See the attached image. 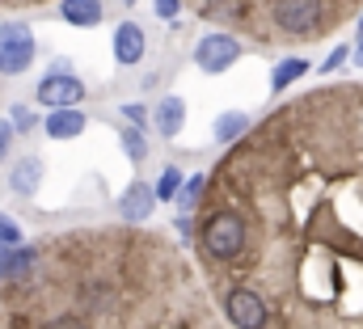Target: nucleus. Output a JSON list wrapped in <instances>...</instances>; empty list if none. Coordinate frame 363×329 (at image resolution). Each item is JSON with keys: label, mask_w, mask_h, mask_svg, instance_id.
<instances>
[{"label": "nucleus", "mask_w": 363, "mask_h": 329, "mask_svg": "<svg viewBox=\"0 0 363 329\" xmlns=\"http://www.w3.org/2000/svg\"><path fill=\"white\" fill-rule=\"evenodd\" d=\"M178 0H157V13H161V17H165V21H174V17H178Z\"/></svg>", "instance_id": "obj_26"}, {"label": "nucleus", "mask_w": 363, "mask_h": 329, "mask_svg": "<svg viewBox=\"0 0 363 329\" xmlns=\"http://www.w3.org/2000/svg\"><path fill=\"white\" fill-rule=\"evenodd\" d=\"M347 55H355V51H351V47H338V51H330V55H325V64H321V72H334V68H338Z\"/></svg>", "instance_id": "obj_22"}, {"label": "nucleus", "mask_w": 363, "mask_h": 329, "mask_svg": "<svg viewBox=\"0 0 363 329\" xmlns=\"http://www.w3.org/2000/svg\"><path fill=\"white\" fill-rule=\"evenodd\" d=\"M182 186H186V182H182V169L178 164H169V169L161 173V182H157V199H174V203H178Z\"/></svg>", "instance_id": "obj_16"}, {"label": "nucleus", "mask_w": 363, "mask_h": 329, "mask_svg": "<svg viewBox=\"0 0 363 329\" xmlns=\"http://www.w3.org/2000/svg\"><path fill=\"white\" fill-rule=\"evenodd\" d=\"M85 127H89V118L81 110H51L47 114V135L51 140H77Z\"/></svg>", "instance_id": "obj_11"}, {"label": "nucleus", "mask_w": 363, "mask_h": 329, "mask_svg": "<svg viewBox=\"0 0 363 329\" xmlns=\"http://www.w3.org/2000/svg\"><path fill=\"white\" fill-rule=\"evenodd\" d=\"M34 34L26 21H0V72L4 77H17L34 64Z\"/></svg>", "instance_id": "obj_2"}, {"label": "nucleus", "mask_w": 363, "mask_h": 329, "mask_svg": "<svg viewBox=\"0 0 363 329\" xmlns=\"http://www.w3.org/2000/svg\"><path fill=\"white\" fill-rule=\"evenodd\" d=\"M304 72H308V64H304V60H283V64H274V72H271V89H274V93H283L287 84L300 81Z\"/></svg>", "instance_id": "obj_14"}, {"label": "nucleus", "mask_w": 363, "mask_h": 329, "mask_svg": "<svg viewBox=\"0 0 363 329\" xmlns=\"http://www.w3.org/2000/svg\"><path fill=\"white\" fill-rule=\"evenodd\" d=\"M152 123H157V131H161L165 140H174L182 131V123H186V101H182V97H165V101L157 106Z\"/></svg>", "instance_id": "obj_12"}, {"label": "nucleus", "mask_w": 363, "mask_h": 329, "mask_svg": "<svg viewBox=\"0 0 363 329\" xmlns=\"http://www.w3.org/2000/svg\"><path fill=\"white\" fill-rule=\"evenodd\" d=\"M216 144H233L237 135H245L250 131V114H241V110H228V114H220L216 118Z\"/></svg>", "instance_id": "obj_13"}, {"label": "nucleus", "mask_w": 363, "mask_h": 329, "mask_svg": "<svg viewBox=\"0 0 363 329\" xmlns=\"http://www.w3.org/2000/svg\"><path fill=\"white\" fill-rule=\"evenodd\" d=\"M21 249V245H17ZM17 249L0 245V279H13V257H17Z\"/></svg>", "instance_id": "obj_21"}, {"label": "nucleus", "mask_w": 363, "mask_h": 329, "mask_svg": "<svg viewBox=\"0 0 363 329\" xmlns=\"http://www.w3.org/2000/svg\"><path fill=\"white\" fill-rule=\"evenodd\" d=\"M0 245H9V249L21 245V228H17L9 216H0Z\"/></svg>", "instance_id": "obj_19"}, {"label": "nucleus", "mask_w": 363, "mask_h": 329, "mask_svg": "<svg viewBox=\"0 0 363 329\" xmlns=\"http://www.w3.org/2000/svg\"><path fill=\"white\" fill-rule=\"evenodd\" d=\"M321 21V0H274V26L283 34H313Z\"/></svg>", "instance_id": "obj_5"}, {"label": "nucleus", "mask_w": 363, "mask_h": 329, "mask_svg": "<svg viewBox=\"0 0 363 329\" xmlns=\"http://www.w3.org/2000/svg\"><path fill=\"white\" fill-rule=\"evenodd\" d=\"M118 140H123V152H127L131 161H144V157H148V144H144V131H140V127H123Z\"/></svg>", "instance_id": "obj_15"}, {"label": "nucleus", "mask_w": 363, "mask_h": 329, "mask_svg": "<svg viewBox=\"0 0 363 329\" xmlns=\"http://www.w3.org/2000/svg\"><path fill=\"white\" fill-rule=\"evenodd\" d=\"M203 249L216 257V262H233L241 249H245V224L241 216L224 211V216H211L203 224Z\"/></svg>", "instance_id": "obj_1"}, {"label": "nucleus", "mask_w": 363, "mask_h": 329, "mask_svg": "<svg viewBox=\"0 0 363 329\" xmlns=\"http://www.w3.org/2000/svg\"><path fill=\"white\" fill-rule=\"evenodd\" d=\"M38 186H43V161L38 157H21L13 164V173H9V190L30 199V194H38Z\"/></svg>", "instance_id": "obj_9"}, {"label": "nucleus", "mask_w": 363, "mask_h": 329, "mask_svg": "<svg viewBox=\"0 0 363 329\" xmlns=\"http://www.w3.org/2000/svg\"><path fill=\"white\" fill-rule=\"evenodd\" d=\"M30 270H34V253L21 245L17 249V257H13V279H30Z\"/></svg>", "instance_id": "obj_18"}, {"label": "nucleus", "mask_w": 363, "mask_h": 329, "mask_svg": "<svg viewBox=\"0 0 363 329\" xmlns=\"http://www.w3.org/2000/svg\"><path fill=\"white\" fill-rule=\"evenodd\" d=\"M144 51H148L144 30H140L135 21H123V26L114 30V60H118L123 68H131V64H140V60H144Z\"/></svg>", "instance_id": "obj_8"}, {"label": "nucleus", "mask_w": 363, "mask_h": 329, "mask_svg": "<svg viewBox=\"0 0 363 329\" xmlns=\"http://www.w3.org/2000/svg\"><path fill=\"white\" fill-rule=\"evenodd\" d=\"M9 144H13V123H0V161L9 157Z\"/></svg>", "instance_id": "obj_25"}, {"label": "nucleus", "mask_w": 363, "mask_h": 329, "mask_svg": "<svg viewBox=\"0 0 363 329\" xmlns=\"http://www.w3.org/2000/svg\"><path fill=\"white\" fill-rule=\"evenodd\" d=\"M224 313H228V321H233L237 329H262L267 325V300H262L258 291H250V287L228 291Z\"/></svg>", "instance_id": "obj_6"}, {"label": "nucleus", "mask_w": 363, "mask_h": 329, "mask_svg": "<svg viewBox=\"0 0 363 329\" xmlns=\"http://www.w3.org/2000/svg\"><path fill=\"white\" fill-rule=\"evenodd\" d=\"M237 60H241V43H237L233 34H224V30H216V34H203V38L194 43V64H199L203 72H211V77L228 72Z\"/></svg>", "instance_id": "obj_3"}, {"label": "nucleus", "mask_w": 363, "mask_h": 329, "mask_svg": "<svg viewBox=\"0 0 363 329\" xmlns=\"http://www.w3.org/2000/svg\"><path fill=\"white\" fill-rule=\"evenodd\" d=\"M123 114H127V123H131V127H144V123H148V110H144L140 101H131V106H123Z\"/></svg>", "instance_id": "obj_20"}, {"label": "nucleus", "mask_w": 363, "mask_h": 329, "mask_svg": "<svg viewBox=\"0 0 363 329\" xmlns=\"http://www.w3.org/2000/svg\"><path fill=\"white\" fill-rule=\"evenodd\" d=\"M13 127H17V131H30V127H34V114H30L26 106H13Z\"/></svg>", "instance_id": "obj_23"}, {"label": "nucleus", "mask_w": 363, "mask_h": 329, "mask_svg": "<svg viewBox=\"0 0 363 329\" xmlns=\"http://www.w3.org/2000/svg\"><path fill=\"white\" fill-rule=\"evenodd\" d=\"M355 64L363 68V17H359V34H355Z\"/></svg>", "instance_id": "obj_27"}, {"label": "nucleus", "mask_w": 363, "mask_h": 329, "mask_svg": "<svg viewBox=\"0 0 363 329\" xmlns=\"http://www.w3.org/2000/svg\"><path fill=\"white\" fill-rule=\"evenodd\" d=\"M60 17H64L68 26L93 30V26H101L106 9H101V0H64V4H60Z\"/></svg>", "instance_id": "obj_10"}, {"label": "nucleus", "mask_w": 363, "mask_h": 329, "mask_svg": "<svg viewBox=\"0 0 363 329\" xmlns=\"http://www.w3.org/2000/svg\"><path fill=\"white\" fill-rule=\"evenodd\" d=\"M174 224H178V233H182V237H190V216H178Z\"/></svg>", "instance_id": "obj_28"}, {"label": "nucleus", "mask_w": 363, "mask_h": 329, "mask_svg": "<svg viewBox=\"0 0 363 329\" xmlns=\"http://www.w3.org/2000/svg\"><path fill=\"white\" fill-rule=\"evenodd\" d=\"M161 199H157V186H148V182H131L123 194H118V216L123 220H131V224H140V220H148L152 216V207H157Z\"/></svg>", "instance_id": "obj_7"}, {"label": "nucleus", "mask_w": 363, "mask_h": 329, "mask_svg": "<svg viewBox=\"0 0 363 329\" xmlns=\"http://www.w3.org/2000/svg\"><path fill=\"white\" fill-rule=\"evenodd\" d=\"M38 101H43L47 110H72V106L85 101V81L60 68V72H51L47 81H38Z\"/></svg>", "instance_id": "obj_4"}, {"label": "nucleus", "mask_w": 363, "mask_h": 329, "mask_svg": "<svg viewBox=\"0 0 363 329\" xmlns=\"http://www.w3.org/2000/svg\"><path fill=\"white\" fill-rule=\"evenodd\" d=\"M199 194H203V173H190V177H186V186H182V194H178L182 216H190V207L199 203Z\"/></svg>", "instance_id": "obj_17"}, {"label": "nucleus", "mask_w": 363, "mask_h": 329, "mask_svg": "<svg viewBox=\"0 0 363 329\" xmlns=\"http://www.w3.org/2000/svg\"><path fill=\"white\" fill-rule=\"evenodd\" d=\"M47 329H89V325H85L81 317H72V313H64V317H55V321H51Z\"/></svg>", "instance_id": "obj_24"}]
</instances>
